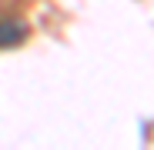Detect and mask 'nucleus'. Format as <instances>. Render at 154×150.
Returning a JSON list of instances; mask_svg holds the SVG:
<instances>
[{
    "instance_id": "1",
    "label": "nucleus",
    "mask_w": 154,
    "mask_h": 150,
    "mask_svg": "<svg viewBox=\"0 0 154 150\" xmlns=\"http://www.w3.org/2000/svg\"><path fill=\"white\" fill-rule=\"evenodd\" d=\"M23 40V27L20 23H10V20H0V47H14Z\"/></svg>"
}]
</instances>
